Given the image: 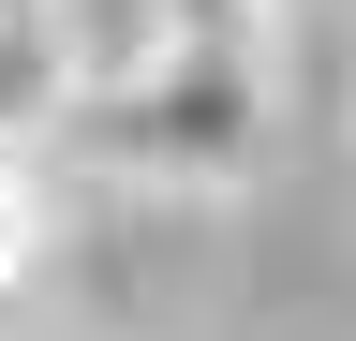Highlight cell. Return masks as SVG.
<instances>
[{
    "label": "cell",
    "instance_id": "6da1fadb",
    "mask_svg": "<svg viewBox=\"0 0 356 341\" xmlns=\"http://www.w3.org/2000/svg\"><path fill=\"white\" fill-rule=\"evenodd\" d=\"M267 45H282V0H163V30L104 74V90H74V119H89V149L134 163V178L238 193L252 149H267Z\"/></svg>",
    "mask_w": 356,
    "mask_h": 341
},
{
    "label": "cell",
    "instance_id": "7a4b0ae2",
    "mask_svg": "<svg viewBox=\"0 0 356 341\" xmlns=\"http://www.w3.org/2000/svg\"><path fill=\"white\" fill-rule=\"evenodd\" d=\"M89 60H74V0H0V119H74Z\"/></svg>",
    "mask_w": 356,
    "mask_h": 341
},
{
    "label": "cell",
    "instance_id": "3957f363",
    "mask_svg": "<svg viewBox=\"0 0 356 341\" xmlns=\"http://www.w3.org/2000/svg\"><path fill=\"white\" fill-rule=\"evenodd\" d=\"M44 238H60V193H44V134L0 119V297L44 282Z\"/></svg>",
    "mask_w": 356,
    "mask_h": 341
}]
</instances>
